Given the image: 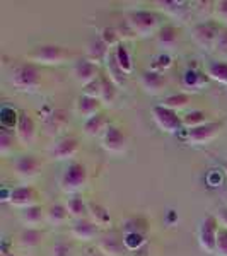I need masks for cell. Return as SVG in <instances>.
Returning a JSON list of instances; mask_svg holds the SVG:
<instances>
[{"label": "cell", "instance_id": "11", "mask_svg": "<svg viewBox=\"0 0 227 256\" xmlns=\"http://www.w3.org/2000/svg\"><path fill=\"white\" fill-rule=\"evenodd\" d=\"M72 74H74V79L86 88V86L90 84V82L96 80L99 77V68H98V65L94 64V62H90L89 58H80L74 65Z\"/></svg>", "mask_w": 227, "mask_h": 256}, {"label": "cell", "instance_id": "17", "mask_svg": "<svg viewBox=\"0 0 227 256\" xmlns=\"http://www.w3.org/2000/svg\"><path fill=\"white\" fill-rule=\"evenodd\" d=\"M140 82H142V88L146 90L147 94H159L160 90L164 89V86H166V80H164V77L160 76L159 72H154V70H147V72L142 74V77H140Z\"/></svg>", "mask_w": 227, "mask_h": 256}, {"label": "cell", "instance_id": "36", "mask_svg": "<svg viewBox=\"0 0 227 256\" xmlns=\"http://www.w3.org/2000/svg\"><path fill=\"white\" fill-rule=\"evenodd\" d=\"M12 148H14V135L7 128H2V132H0V154H10Z\"/></svg>", "mask_w": 227, "mask_h": 256}, {"label": "cell", "instance_id": "2", "mask_svg": "<svg viewBox=\"0 0 227 256\" xmlns=\"http://www.w3.org/2000/svg\"><path fill=\"white\" fill-rule=\"evenodd\" d=\"M88 183V169L80 162H72L60 178V188L65 193H77Z\"/></svg>", "mask_w": 227, "mask_h": 256}, {"label": "cell", "instance_id": "43", "mask_svg": "<svg viewBox=\"0 0 227 256\" xmlns=\"http://www.w3.org/2000/svg\"><path fill=\"white\" fill-rule=\"evenodd\" d=\"M216 16L217 19L227 22V0H220V2H216Z\"/></svg>", "mask_w": 227, "mask_h": 256}, {"label": "cell", "instance_id": "5", "mask_svg": "<svg viewBox=\"0 0 227 256\" xmlns=\"http://www.w3.org/2000/svg\"><path fill=\"white\" fill-rule=\"evenodd\" d=\"M220 30L217 22H200L192 30V38L202 50H212L216 48Z\"/></svg>", "mask_w": 227, "mask_h": 256}, {"label": "cell", "instance_id": "34", "mask_svg": "<svg viewBox=\"0 0 227 256\" xmlns=\"http://www.w3.org/2000/svg\"><path fill=\"white\" fill-rule=\"evenodd\" d=\"M181 118H183V126H186L188 130L208 123L207 122V113H204V111H200V110L190 111V113H186L184 116H181Z\"/></svg>", "mask_w": 227, "mask_h": 256}, {"label": "cell", "instance_id": "46", "mask_svg": "<svg viewBox=\"0 0 227 256\" xmlns=\"http://www.w3.org/2000/svg\"><path fill=\"white\" fill-rule=\"evenodd\" d=\"M130 256H150V248H148V244H144L138 250L130 251Z\"/></svg>", "mask_w": 227, "mask_h": 256}, {"label": "cell", "instance_id": "16", "mask_svg": "<svg viewBox=\"0 0 227 256\" xmlns=\"http://www.w3.org/2000/svg\"><path fill=\"white\" fill-rule=\"evenodd\" d=\"M101 99H96V98H89L86 96V94H82V96L77 98V102H76V111L80 114L82 118L89 120L92 116H96L99 113V110H101Z\"/></svg>", "mask_w": 227, "mask_h": 256}, {"label": "cell", "instance_id": "41", "mask_svg": "<svg viewBox=\"0 0 227 256\" xmlns=\"http://www.w3.org/2000/svg\"><path fill=\"white\" fill-rule=\"evenodd\" d=\"M171 64H172V62H171V56H169V55H164V53H162V55H159L158 58L154 60V64H152V68H150V70H154V72H159V74H160L162 70H166V68L171 67Z\"/></svg>", "mask_w": 227, "mask_h": 256}, {"label": "cell", "instance_id": "18", "mask_svg": "<svg viewBox=\"0 0 227 256\" xmlns=\"http://www.w3.org/2000/svg\"><path fill=\"white\" fill-rule=\"evenodd\" d=\"M208 80L210 77L207 74L196 68H188L183 76V86L188 90H200L202 88H205L208 84Z\"/></svg>", "mask_w": 227, "mask_h": 256}, {"label": "cell", "instance_id": "30", "mask_svg": "<svg viewBox=\"0 0 227 256\" xmlns=\"http://www.w3.org/2000/svg\"><path fill=\"white\" fill-rule=\"evenodd\" d=\"M207 76L212 80L227 86V64L226 62H210L207 67Z\"/></svg>", "mask_w": 227, "mask_h": 256}, {"label": "cell", "instance_id": "21", "mask_svg": "<svg viewBox=\"0 0 227 256\" xmlns=\"http://www.w3.org/2000/svg\"><path fill=\"white\" fill-rule=\"evenodd\" d=\"M110 46L104 43L101 38L99 40H94L89 43V48H88V55H89V60L94 62L98 65V62H106L110 55Z\"/></svg>", "mask_w": 227, "mask_h": 256}, {"label": "cell", "instance_id": "24", "mask_svg": "<svg viewBox=\"0 0 227 256\" xmlns=\"http://www.w3.org/2000/svg\"><path fill=\"white\" fill-rule=\"evenodd\" d=\"M101 82H102V89H101V98L99 99H101V102L104 106H111L114 101H116L118 86L114 84L108 76H101Z\"/></svg>", "mask_w": 227, "mask_h": 256}, {"label": "cell", "instance_id": "1", "mask_svg": "<svg viewBox=\"0 0 227 256\" xmlns=\"http://www.w3.org/2000/svg\"><path fill=\"white\" fill-rule=\"evenodd\" d=\"M126 22L130 24L132 31L135 32V36H150L152 32L159 28V18L158 14L150 10H134L126 16Z\"/></svg>", "mask_w": 227, "mask_h": 256}, {"label": "cell", "instance_id": "47", "mask_svg": "<svg viewBox=\"0 0 227 256\" xmlns=\"http://www.w3.org/2000/svg\"><path fill=\"white\" fill-rule=\"evenodd\" d=\"M2 256H18V254H10V253H2Z\"/></svg>", "mask_w": 227, "mask_h": 256}, {"label": "cell", "instance_id": "10", "mask_svg": "<svg viewBox=\"0 0 227 256\" xmlns=\"http://www.w3.org/2000/svg\"><path fill=\"white\" fill-rule=\"evenodd\" d=\"M16 135L22 146H32L36 138V123L26 111H20L16 123Z\"/></svg>", "mask_w": 227, "mask_h": 256}, {"label": "cell", "instance_id": "32", "mask_svg": "<svg viewBox=\"0 0 227 256\" xmlns=\"http://www.w3.org/2000/svg\"><path fill=\"white\" fill-rule=\"evenodd\" d=\"M156 6H159V9H162L166 14L174 16V18H180L184 12L188 10V4L186 2H171V0H160V2H156Z\"/></svg>", "mask_w": 227, "mask_h": 256}, {"label": "cell", "instance_id": "13", "mask_svg": "<svg viewBox=\"0 0 227 256\" xmlns=\"http://www.w3.org/2000/svg\"><path fill=\"white\" fill-rule=\"evenodd\" d=\"M36 200H38V193H36L34 188H31V186L14 188L9 196L10 205H14V207H18V208H22V210L36 205Z\"/></svg>", "mask_w": 227, "mask_h": 256}, {"label": "cell", "instance_id": "22", "mask_svg": "<svg viewBox=\"0 0 227 256\" xmlns=\"http://www.w3.org/2000/svg\"><path fill=\"white\" fill-rule=\"evenodd\" d=\"M180 40V31L174 26H164L158 31V44L162 48H174Z\"/></svg>", "mask_w": 227, "mask_h": 256}, {"label": "cell", "instance_id": "25", "mask_svg": "<svg viewBox=\"0 0 227 256\" xmlns=\"http://www.w3.org/2000/svg\"><path fill=\"white\" fill-rule=\"evenodd\" d=\"M44 234L36 227H28L19 234V244L22 248H36L41 244Z\"/></svg>", "mask_w": 227, "mask_h": 256}, {"label": "cell", "instance_id": "4", "mask_svg": "<svg viewBox=\"0 0 227 256\" xmlns=\"http://www.w3.org/2000/svg\"><path fill=\"white\" fill-rule=\"evenodd\" d=\"M152 116H154L156 125L166 134H178L183 128V118L178 116L176 111L169 110L162 104L152 108Z\"/></svg>", "mask_w": 227, "mask_h": 256}, {"label": "cell", "instance_id": "26", "mask_svg": "<svg viewBox=\"0 0 227 256\" xmlns=\"http://www.w3.org/2000/svg\"><path fill=\"white\" fill-rule=\"evenodd\" d=\"M68 210H67V205H62V204H55L48 208L46 212V220L50 222L52 226L58 227V226H64L65 222L68 220Z\"/></svg>", "mask_w": 227, "mask_h": 256}, {"label": "cell", "instance_id": "38", "mask_svg": "<svg viewBox=\"0 0 227 256\" xmlns=\"http://www.w3.org/2000/svg\"><path fill=\"white\" fill-rule=\"evenodd\" d=\"M216 53L218 56H224L227 58V28H222L220 30V34L217 38V43H216Z\"/></svg>", "mask_w": 227, "mask_h": 256}, {"label": "cell", "instance_id": "8", "mask_svg": "<svg viewBox=\"0 0 227 256\" xmlns=\"http://www.w3.org/2000/svg\"><path fill=\"white\" fill-rule=\"evenodd\" d=\"M220 128H222L220 122H208L202 126L192 128L186 134L188 142L192 144V146H205V144L212 142V140L217 137Z\"/></svg>", "mask_w": 227, "mask_h": 256}, {"label": "cell", "instance_id": "37", "mask_svg": "<svg viewBox=\"0 0 227 256\" xmlns=\"http://www.w3.org/2000/svg\"><path fill=\"white\" fill-rule=\"evenodd\" d=\"M120 32L116 28H104V30L101 31V40L104 41L108 46H118L122 41H120Z\"/></svg>", "mask_w": 227, "mask_h": 256}, {"label": "cell", "instance_id": "6", "mask_svg": "<svg viewBox=\"0 0 227 256\" xmlns=\"http://www.w3.org/2000/svg\"><path fill=\"white\" fill-rule=\"evenodd\" d=\"M217 234H218V220L217 217L208 216L202 220L198 229V242L205 253H216L217 248Z\"/></svg>", "mask_w": 227, "mask_h": 256}, {"label": "cell", "instance_id": "39", "mask_svg": "<svg viewBox=\"0 0 227 256\" xmlns=\"http://www.w3.org/2000/svg\"><path fill=\"white\" fill-rule=\"evenodd\" d=\"M101 89H102V82H101V76H99L96 80H92L90 84L86 86L84 94H86V96H89V98L99 99V98H101Z\"/></svg>", "mask_w": 227, "mask_h": 256}, {"label": "cell", "instance_id": "20", "mask_svg": "<svg viewBox=\"0 0 227 256\" xmlns=\"http://www.w3.org/2000/svg\"><path fill=\"white\" fill-rule=\"evenodd\" d=\"M108 122H106V116L102 113H98L96 116L86 120L84 123V134L89 135V137H98V135H104V132L108 130Z\"/></svg>", "mask_w": 227, "mask_h": 256}, {"label": "cell", "instance_id": "28", "mask_svg": "<svg viewBox=\"0 0 227 256\" xmlns=\"http://www.w3.org/2000/svg\"><path fill=\"white\" fill-rule=\"evenodd\" d=\"M43 218H44V214L40 205H32V207L24 208L22 212H20V220H22L28 227H34V226L41 224Z\"/></svg>", "mask_w": 227, "mask_h": 256}, {"label": "cell", "instance_id": "31", "mask_svg": "<svg viewBox=\"0 0 227 256\" xmlns=\"http://www.w3.org/2000/svg\"><path fill=\"white\" fill-rule=\"evenodd\" d=\"M67 210H68L70 216L76 217L77 220H79V218H86V214H89V205L86 204L82 198L74 196L67 202Z\"/></svg>", "mask_w": 227, "mask_h": 256}, {"label": "cell", "instance_id": "3", "mask_svg": "<svg viewBox=\"0 0 227 256\" xmlns=\"http://www.w3.org/2000/svg\"><path fill=\"white\" fill-rule=\"evenodd\" d=\"M10 80L20 90H34L40 88V70L34 64H20L12 70Z\"/></svg>", "mask_w": 227, "mask_h": 256}, {"label": "cell", "instance_id": "35", "mask_svg": "<svg viewBox=\"0 0 227 256\" xmlns=\"http://www.w3.org/2000/svg\"><path fill=\"white\" fill-rule=\"evenodd\" d=\"M123 244H125L126 251H135L138 250V248H142L144 244H147L146 238H144V234H138V232H132V234H125V238H123Z\"/></svg>", "mask_w": 227, "mask_h": 256}, {"label": "cell", "instance_id": "33", "mask_svg": "<svg viewBox=\"0 0 227 256\" xmlns=\"http://www.w3.org/2000/svg\"><path fill=\"white\" fill-rule=\"evenodd\" d=\"M89 217L94 224L98 226H106L110 224V212L108 208H104L99 204H89Z\"/></svg>", "mask_w": 227, "mask_h": 256}, {"label": "cell", "instance_id": "44", "mask_svg": "<svg viewBox=\"0 0 227 256\" xmlns=\"http://www.w3.org/2000/svg\"><path fill=\"white\" fill-rule=\"evenodd\" d=\"M196 10L200 12V14H204V12H205V14H210L212 10H216V4L208 2V0H207V2H198L196 4Z\"/></svg>", "mask_w": 227, "mask_h": 256}, {"label": "cell", "instance_id": "45", "mask_svg": "<svg viewBox=\"0 0 227 256\" xmlns=\"http://www.w3.org/2000/svg\"><path fill=\"white\" fill-rule=\"evenodd\" d=\"M217 220L227 229V207H220L217 210Z\"/></svg>", "mask_w": 227, "mask_h": 256}, {"label": "cell", "instance_id": "7", "mask_svg": "<svg viewBox=\"0 0 227 256\" xmlns=\"http://www.w3.org/2000/svg\"><path fill=\"white\" fill-rule=\"evenodd\" d=\"M68 56L67 50L58 46V44H43L38 46L30 55V58L41 65H60Z\"/></svg>", "mask_w": 227, "mask_h": 256}, {"label": "cell", "instance_id": "40", "mask_svg": "<svg viewBox=\"0 0 227 256\" xmlns=\"http://www.w3.org/2000/svg\"><path fill=\"white\" fill-rule=\"evenodd\" d=\"M216 254H218V256H227V229H226V227H224V229H218Z\"/></svg>", "mask_w": 227, "mask_h": 256}, {"label": "cell", "instance_id": "15", "mask_svg": "<svg viewBox=\"0 0 227 256\" xmlns=\"http://www.w3.org/2000/svg\"><path fill=\"white\" fill-rule=\"evenodd\" d=\"M79 152V142L74 137H65L58 140L52 148V158L56 160H67L72 159Z\"/></svg>", "mask_w": 227, "mask_h": 256}, {"label": "cell", "instance_id": "19", "mask_svg": "<svg viewBox=\"0 0 227 256\" xmlns=\"http://www.w3.org/2000/svg\"><path fill=\"white\" fill-rule=\"evenodd\" d=\"M98 248L104 256H123L126 253V248L123 244V241H120L116 236H104L99 239Z\"/></svg>", "mask_w": 227, "mask_h": 256}, {"label": "cell", "instance_id": "23", "mask_svg": "<svg viewBox=\"0 0 227 256\" xmlns=\"http://www.w3.org/2000/svg\"><path fill=\"white\" fill-rule=\"evenodd\" d=\"M113 55H114V58H116V64L120 65V68H122L126 76H130L132 70H134V62H132V53H130V50L126 48V44L120 43L116 50L113 52Z\"/></svg>", "mask_w": 227, "mask_h": 256}, {"label": "cell", "instance_id": "14", "mask_svg": "<svg viewBox=\"0 0 227 256\" xmlns=\"http://www.w3.org/2000/svg\"><path fill=\"white\" fill-rule=\"evenodd\" d=\"M41 160L36 156H22L14 162V171L19 178L24 180H31L40 172Z\"/></svg>", "mask_w": 227, "mask_h": 256}, {"label": "cell", "instance_id": "48", "mask_svg": "<svg viewBox=\"0 0 227 256\" xmlns=\"http://www.w3.org/2000/svg\"><path fill=\"white\" fill-rule=\"evenodd\" d=\"M226 174H227V168H226Z\"/></svg>", "mask_w": 227, "mask_h": 256}, {"label": "cell", "instance_id": "9", "mask_svg": "<svg viewBox=\"0 0 227 256\" xmlns=\"http://www.w3.org/2000/svg\"><path fill=\"white\" fill-rule=\"evenodd\" d=\"M102 147L104 150H108L110 154H123L128 147V140H126L125 134L120 130L118 126L110 125L108 130L102 135Z\"/></svg>", "mask_w": 227, "mask_h": 256}, {"label": "cell", "instance_id": "42", "mask_svg": "<svg viewBox=\"0 0 227 256\" xmlns=\"http://www.w3.org/2000/svg\"><path fill=\"white\" fill-rule=\"evenodd\" d=\"M52 256H72V246L67 244V242H56L53 246Z\"/></svg>", "mask_w": 227, "mask_h": 256}, {"label": "cell", "instance_id": "29", "mask_svg": "<svg viewBox=\"0 0 227 256\" xmlns=\"http://www.w3.org/2000/svg\"><path fill=\"white\" fill-rule=\"evenodd\" d=\"M190 101H192V96H190V94L178 92V94H171V96H168L166 99H164L162 106H166V108L178 113L180 110L186 108V106L190 104Z\"/></svg>", "mask_w": 227, "mask_h": 256}, {"label": "cell", "instance_id": "12", "mask_svg": "<svg viewBox=\"0 0 227 256\" xmlns=\"http://www.w3.org/2000/svg\"><path fill=\"white\" fill-rule=\"evenodd\" d=\"M98 232H99V227L98 224H94L90 218H79V220H76L74 226L70 227L72 238H76L77 241H82V242L92 241V239L98 236Z\"/></svg>", "mask_w": 227, "mask_h": 256}, {"label": "cell", "instance_id": "27", "mask_svg": "<svg viewBox=\"0 0 227 256\" xmlns=\"http://www.w3.org/2000/svg\"><path fill=\"white\" fill-rule=\"evenodd\" d=\"M106 70H108V77L111 80L114 82L116 86H125L126 82V74L123 72L122 68H120V65L116 64V58H114L113 52L108 55V58H106Z\"/></svg>", "mask_w": 227, "mask_h": 256}]
</instances>
